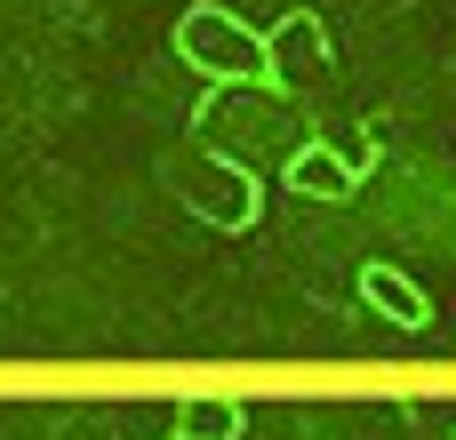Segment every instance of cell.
<instances>
[{
    "label": "cell",
    "mask_w": 456,
    "mask_h": 440,
    "mask_svg": "<svg viewBox=\"0 0 456 440\" xmlns=\"http://www.w3.org/2000/svg\"><path fill=\"white\" fill-rule=\"evenodd\" d=\"M361 305L393 329H433V297L401 273V265H361Z\"/></svg>",
    "instance_id": "obj_5"
},
{
    "label": "cell",
    "mask_w": 456,
    "mask_h": 440,
    "mask_svg": "<svg viewBox=\"0 0 456 440\" xmlns=\"http://www.w3.org/2000/svg\"><path fill=\"white\" fill-rule=\"evenodd\" d=\"M337 56H329V24L313 8H289L265 24V88H289V96H313L329 88Z\"/></svg>",
    "instance_id": "obj_3"
},
{
    "label": "cell",
    "mask_w": 456,
    "mask_h": 440,
    "mask_svg": "<svg viewBox=\"0 0 456 440\" xmlns=\"http://www.w3.org/2000/svg\"><path fill=\"white\" fill-rule=\"evenodd\" d=\"M168 184H176V192H184V208H192L200 224H216V232H248V224L265 216L256 176H248L240 160H224L216 144H192L184 160H168Z\"/></svg>",
    "instance_id": "obj_2"
},
{
    "label": "cell",
    "mask_w": 456,
    "mask_h": 440,
    "mask_svg": "<svg viewBox=\"0 0 456 440\" xmlns=\"http://www.w3.org/2000/svg\"><path fill=\"white\" fill-rule=\"evenodd\" d=\"M176 64L200 72L208 88H265V32L248 16H232L224 0H192L176 16Z\"/></svg>",
    "instance_id": "obj_1"
},
{
    "label": "cell",
    "mask_w": 456,
    "mask_h": 440,
    "mask_svg": "<svg viewBox=\"0 0 456 440\" xmlns=\"http://www.w3.org/2000/svg\"><path fill=\"white\" fill-rule=\"evenodd\" d=\"M361 176H369V168H361L345 144H329V136L297 144V152H289V168H281L289 200H353V184H361Z\"/></svg>",
    "instance_id": "obj_4"
},
{
    "label": "cell",
    "mask_w": 456,
    "mask_h": 440,
    "mask_svg": "<svg viewBox=\"0 0 456 440\" xmlns=\"http://www.w3.org/2000/svg\"><path fill=\"white\" fill-rule=\"evenodd\" d=\"M168 440H184V433H168Z\"/></svg>",
    "instance_id": "obj_7"
},
{
    "label": "cell",
    "mask_w": 456,
    "mask_h": 440,
    "mask_svg": "<svg viewBox=\"0 0 456 440\" xmlns=\"http://www.w3.org/2000/svg\"><path fill=\"white\" fill-rule=\"evenodd\" d=\"M176 433L184 440H240L248 433V409L232 393H184L176 401Z\"/></svg>",
    "instance_id": "obj_6"
}]
</instances>
